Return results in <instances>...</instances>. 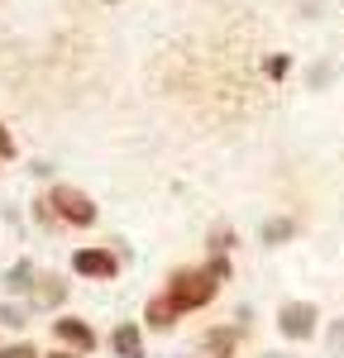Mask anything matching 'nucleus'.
<instances>
[{
  "label": "nucleus",
  "instance_id": "nucleus-8",
  "mask_svg": "<svg viewBox=\"0 0 344 358\" xmlns=\"http://www.w3.org/2000/svg\"><path fill=\"white\" fill-rule=\"evenodd\" d=\"M292 229H296L292 220H268L258 229V239H263V244H282V239H292Z\"/></svg>",
  "mask_w": 344,
  "mask_h": 358
},
{
  "label": "nucleus",
  "instance_id": "nucleus-11",
  "mask_svg": "<svg viewBox=\"0 0 344 358\" xmlns=\"http://www.w3.org/2000/svg\"><path fill=\"white\" fill-rule=\"evenodd\" d=\"M229 244H234V229H229V224L225 229H210V248H215V253H225Z\"/></svg>",
  "mask_w": 344,
  "mask_h": 358
},
{
  "label": "nucleus",
  "instance_id": "nucleus-4",
  "mask_svg": "<svg viewBox=\"0 0 344 358\" xmlns=\"http://www.w3.org/2000/svg\"><path fill=\"white\" fill-rule=\"evenodd\" d=\"M115 268H120V263H115L110 248H77V253H72V273L96 277V282H110Z\"/></svg>",
  "mask_w": 344,
  "mask_h": 358
},
{
  "label": "nucleus",
  "instance_id": "nucleus-2",
  "mask_svg": "<svg viewBox=\"0 0 344 358\" xmlns=\"http://www.w3.org/2000/svg\"><path fill=\"white\" fill-rule=\"evenodd\" d=\"M48 206L57 210V220H67V224H91V220H96L91 196L77 192V187H57V192L48 196Z\"/></svg>",
  "mask_w": 344,
  "mask_h": 358
},
{
  "label": "nucleus",
  "instance_id": "nucleus-13",
  "mask_svg": "<svg viewBox=\"0 0 344 358\" xmlns=\"http://www.w3.org/2000/svg\"><path fill=\"white\" fill-rule=\"evenodd\" d=\"M0 320H5V325H24V310H20V306H0Z\"/></svg>",
  "mask_w": 344,
  "mask_h": 358
},
{
  "label": "nucleus",
  "instance_id": "nucleus-17",
  "mask_svg": "<svg viewBox=\"0 0 344 358\" xmlns=\"http://www.w3.org/2000/svg\"><path fill=\"white\" fill-rule=\"evenodd\" d=\"M48 358H77V354H48Z\"/></svg>",
  "mask_w": 344,
  "mask_h": 358
},
{
  "label": "nucleus",
  "instance_id": "nucleus-5",
  "mask_svg": "<svg viewBox=\"0 0 344 358\" xmlns=\"http://www.w3.org/2000/svg\"><path fill=\"white\" fill-rule=\"evenodd\" d=\"M53 330H57V339H62V344H72L77 354H86V349H96V334L86 330L82 320H72V315H62V320H53Z\"/></svg>",
  "mask_w": 344,
  "mask_h": 358
},
{
  "label": "nucleus",
  "instance_id": "nucleus-6",
  "mask_svg": "<svg viewBox=\"0 0 344 358\" xmlns=\"http://www.w3.org/2000/svg\"><path fill=\"white\" fill-rule=\"evenodd\" d=\"M182 315V306L172 301V296H153L148 301V310H143V320L153 325V330H172V320Z\"/></svg>",
  "mask_w": 344,
  "mask_h": 358
},
{
  "label": "nucleus",
  "instance_id": "nucleus-16",
  "mask_svg": "<svg viewBox=\"0 0 344 358\" xmlns=\"http://www.w3.org/2000/svg\"><path fill=\"white\" fill-rule=\"evenodd\" d=\"M268 77H287V57H268Z\"/></svg>",
  "mask_w": 344,
  "mask_h": 358
},
{
  "label": "nucleus",
  "instance_id": "nucleus-3",
  "mask_svg": "<svg viewBox=\"0 0 344 358\" xmlns=\"http://www.w3.org/2000/svg\"><path fill=\"white\" fill-rule=\"evenodd\" d=\"M278 330L287 339H311L315 334V306L311 301H287L282 315H278Z\"/></svg>",
  "mask_w": 344,
  "mask_h": 358
},
{
  "label": "nucleus",
  "instance_id": "nucleus-15",
  "mask_svg": "<svg viewBox=\"0 0 344 358\" xmlns=\"http://www.w3.org/2000/svg\"><path fill=\"white\" fill-rule=\"evenodd\" d=\"M0 158H15V138H10L5 124H0Z\"/></svg>",
  "mask_w": 344,
  "mask_h": 358
},
{
  "label": "nucleus",
  "instance_id": "nucleus-1",
  "mask_svg": "<svg viewBox=\"0 0 344 358\" xmlns=\"http://www.w3.org/2000/svg\"><path fill=\"white\" fill-rule=\"evenodd\" d=\"M215 287H220V282L206 273V268H177V273L168 277V296L182 306V310H201V306H210V301H215Z\"/></svg>",
  "mask_w": 344,
  "mask_h": 358
},
{
  "label": "nucleus",
  "instance_id": "nucleus-12",
  "mask_svg": "<svg viewBox=\"0 0 344 358\" xmlns=\"http://www.w3.org/2000/svg\"><path fill=\"white\" fill-rule=\"evenodd\" d=\"M206 273L215 277V282H229V258H220V253H215V258L206 263Z\"/></svg>",
  "mask_w": 344,
  "mask_h": 358
},
{
  "label": "nucleus",
  "instance_id": "nucleus-7",
  "mask_svg": "<svg viewBox=\"0 0 344 358\" xmlns=\"http://www.w3.org/2000/svg\"><path fill=\"white\" fill-rule=\"evenodd\" d=\"M110 349L120 358H143V344H139V325H120L110 334Z\"/></svg>",
  "mask_w": 344,
  "mask_h": 358
},
{
  "label": "nucleus",
  "instance_id": "nucleus-14",
  "mask_svg": "<svg viewBox=\"0 0 344 358\" xmlns=\"http://www.w3.org/2000/svg\"><path fill=\"white\" fill-rule=\"evenodd\" d=\"M0 358H43V354H34V344H15V349H5Z\"/></svg>",
  "mask_w": 344,
  "mask_h": 358
},
{
  "label": "nucleus",
  "instance_id": "nucleus-10",
  "mask_svg": "<svg viewBox=\"0 0 344 358\" xmlns=\"http://www.w3.org/2000/svg\"><path fill=\"white\" fill-rule=\"evenodd\" d=\"M206 349H210V354H220V358H229L234 334H229V330H210V334H206Z\"/></svg>",
  "mask_w": 344,
  "mask_h": 358
},
{
  "label": "nucleus",
  "instance_id": "nucleus-9",
  "mask_svg": "<svg viewBox=\"0 0 344 358\" xmlns=\"http://www.w3.org/2000/svg\"><path fill=\"white\" fill-rule=\"evenodd\" d=\"M57 301H62V282H53V277H43V287L34 292V310H38V306H57Z\"/></svg>",
  "mask_w": 344,
  "mask_h": 358
}]
</instances>
